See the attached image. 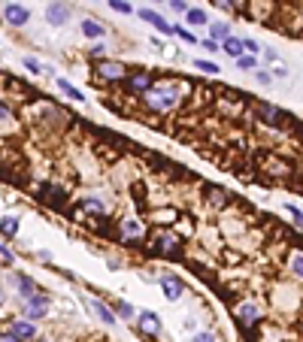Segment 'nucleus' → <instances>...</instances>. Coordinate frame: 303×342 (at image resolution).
Masks as SVG:
<instances>
[{
  "label": "nucleus",
  "instance_id": "f257e3e1",
  "mask_svg": "<svg viewBox=\"0 0 303 342\" xmlns=\"http://www.w3.org/2000/svg\"><path fill=\"white\" fill-rule=\"evenodd\" d=\"M142 97H146V106L155 109V112H170L176 106V94L170 91V88H155V91L142 94Z\"/></svg>",
  "mask_w": 303,
  "mask_h": 342
},
{
  "label": "nucleus",
  "instance_id": "f03ea898",
  "mask_svg": "<svg viewBox=\"0 0 303 342\" xmlns=\"http://www.w3.org/2000/svg\"><path fill=\"white\" fill-rule=\"evenodd\" d=\"M46 312H49V297H46V294H33V297L25 300V315H28V318L37 321V318H43Z\"/></svg>",
  "mask_w": 303,
  "mask_h": 342
},
{
  "label": "nucleus",
  "instance_id": "7ed1b4c3",
  "mask_svg": "<svg viewBox=\"0 0 303 342\" xmlns=\"http://www.w3.org/2000/svg\"><path fill=\"white\" fill-rule=\"evenodd\" d=\"M237 321H240V327H243V330L255 327V324L261 321V312H258V306H252V303L240 306V309H237Z\"/></svg>",
  "mask_w": 303,
  "mask_h": 342
},
{
  "label": "nucleus",
  "instance_id": "20e7f679",
  "mask_svg": "<svg viewBox=\"0 0 303 342\" xmlns=\"http://www.w3.org/2000/svg\"><path fill=\"white\" fill-rule=\"evenodd\" d=\"M97 73L106 82H118V79H124V67L115 61H97Z\"/></svg>",
  "mask_w": 303,
  "mask_h": 342
},
{
  "label": "nucleus",
  "instance_id": "39448f33",
  "mask_svg": "<svg viewBox=\"0 0 303 342\" xmlns=\"http://www.w3.org/2000/svg\"><path fill=\"white\" fill-rule=\"evenodd\" d=\"M139 19L146 22V25H155L161 33H176V27H173V25H167V19H164V15H158L155 9H139Z\"/></svg>",
  "mask_w": 303,
  "mask_h": 342
},
{
  "label": "nucleus",
  "instance_id": "423d86ee",
  "mask_svg": "<svg viewBox=\"0 0 303 342\" xmlns=\"http://www.w3.org/2000/svg\"><path fill=\"white\" fill-rule=\"evenodd\" d=\"M3 15H6V22L15 25V27L28 25V19H30V12H28L25 6H19V3H6V6H3Z\"/></svg>",
  "mask_w": 303,
  "mask_h": 342
},
{
  "label": "nucleus",
  "instance_id": "0eeeda50",
  "mask_svg": "<svg viewBox=\"0 0 303 342\" xmlns=\"http://www.w3.org/2000/svg\"><path fill=\"white\" fill-rule=\"evenodd\" d=\"M46 19H49V25H67V19H70V9H67V3H61V0L49 3V9H46Z\"/></svg>",
  "mask_w": 303,
  "mask_h": 342
},
{
  "label": "nucleus",
  "instance_id": "6e6552de",
  "mask_svg": "<svg viewBox=\"0 0 303 342\" xmlns=\"http://www.w3.org/2000/svg\"><path fill=\"white\" fill-rule=\"evenodd\" d=\"M161 288H164V297L167 300H179L182 297V282L176 279V276H164L161 279Z\"/></svg>",
  "mask_w": 303,
  "mask_h": 342
},
{
  "label": "nucleus",
  "instance_id": "1a4fd4ad",
  "mask_svg": "<svg viewBox=\"0 0 303 342\" xmlns=\"http://www.w3.org/2000/svg\"><path fill=\"white\" fill-rule=\"evenodd\" d=\"M12 333L19 336V339H33V336H37V327H33L30 321L22 318V321H15V324H12Z\"/></svg>",
  "mask_w": 303,
  "mask_h": 342
},
{
  "label": "nucleus",
  "instance_id": "9d476101",
  "mask_svg": "<svg viewBox=\"0 0 303 342\" xmlns=\"http://www.w3.org/2000/svg\"><path fill=\"white\" fill-rule=\"evenodd\" d=\"M221 49L227 52L230 58H243V52H246V43H243V40H237V37H227V40L221 43Z\"/></svg>",
  "mask_w": 303,
  "mask_h": 342
},
{
  "label": "nucleus",
  "instance_id": "9b49d317",
  "mask_svg": "<svg viewBox=\"0 0 303 342\" xmlns=\"http://www.w3.org/2000/svg\"><path fill=\"white\" fill-rule=\"evenodd\" d=\"M139 324H142V330L152 333V336H155V333H161V321L155 318V312H142V315H139Z\"/></svg>",
  "mask_w": 303,
  "mask_h": 342
},
{
  "label": "nucleus",
  "instance_id": "f8f14e48",
  "mask_svg": "<svg viewBox=\"0 0 303 342\" xmlns=\"http://www.w3.org/2000/svg\"><path fill=\"white\" fill-rule=\"evenodd\" d=\"M158 242H161V245H158V251H161V255H173V258H179V242H176L173 237H161Z\"/></svg>",
  "mask_w": 303,
  "mask_h": 342
},
{
  "label": "nucleus",
  "instance_id": "ddd939ff",
  "mask_svg": "<svg viewBox=\"0 0 303 342\" xmlns=\"http://www.w3.org/2000/svg\"><path fill=\"white\" fill-rule=\"evenodd\" d=\"M131 88H134V91H149V88H152V76L149 73H134L131 76Z\"/></svg>",
  "mask_w": 303,
  "mask_h": 342
},
{
  "label": "nucleus",
  "instance_id": "4468645a",
  "mask_svg": "<svg viewBox=\"0 0 303 342\" xmlns=\"http://www.w3.org/2000/svg\"><path fill=\"white\" fill-rule=\"evenodd\" d=\"M82 33H85V37H91V40H100L103 37V25L88 19V22H82Z\"/></svg>",
  "mask_w": 303,
  "mask_h": 342
},
{
  "label": "nucleus",
  "instance_id": "2eb2a0df",
  "mask_svg": "<svg viewBox=\"0 0 303 342\" xmlns=\"http://www.w3.org/2000/svg\"><path fill=\"white\" fill-rule=\"evenodd\" d=\"M261 118L270 121V124H282V121H285V115L276 109V106H261Z\"/></svg>",
  "mask_w": 303,
  "mask_h": 342
},
{
  "label": "nucleus",
  "instance_id": "dca6fc26",
  "mask_svg": "<svg viewBox=\"0 0 303 342\" xmlns=\"http://www.w3.org/2000/svg\"><path fill=\"white\" fill-rule=\"evenodd\" d=\"M58 88H61V91H64V94H67V97H73V100H79V103H82V100H85V94H82V91H79V88H73V85H70V82H67V79H58Z\"/></svg>",
  "mask_w": 303,
  "mask_h": 342
},
{
  "label": "nucleus",
  "instance_id": "f3484780",
  "mask_svg": "<svg viewBox=\"0 0 303 342\" xmlns=\"http://www.w3.org/2000/svg\"><path fill=\"white\" fill-rule=\"evenodd\" d=\"M0 233H6V237H12V233H19V218H12V215H6V218H0Z\"/></svg>",
  "mask_w": 303,
  "mask_h": 342
},
{
  "label": "nucleus",
  "instance_id": "a211bd4d",
  "mask_svg": "<svg viewBox=\"0 0 303 342\" xmlns=\"http://www.w3.org/2000/svg\"><path fill=\"white\" fill-rule=\"evenodd\" d=\"M19 288H22V297L25 300L37 294V285H33V279H28V276H19Z\"/></svg>",
  "mask_w": 303,
  "mask_h": 342
},
{
  "label": "nucleus",
  "instance_id": "6ab92c4d",
  "mask_svg": "<svg viewBox=\"0 0 303 342\" xmlns=\"http://www.w3.org/2000/svg\"><path fill=\"white\" fill-rule=\"evenodd\" d=\"M209 37H212V40H221V43H224V40L230 37V27H227V25H209Z\"/></svg>",
  "mask_w": 303,
  "mask_h": 342
},
{
  "label": "nucleus",
  "instance_id": "aec40b11",
  "mask_svg": "<svg viewBox=\"0 0 303 342\" xmlns=\"http://www.w3.org/2000/svg\"><path fill=\"white\" fill-rule=\"evenodd\" d=\"M94 315L103 321V324H115V315L110 312V309H106V306L103 303H94Z\"/></svg>",
  "mask_w": 303,
  "mask_h": 342
},
{
  "label": "nucleus",
  "instance_id": "412c9836",
  "mask_svg": "<svg viewBox=\"0 0 303 342\" xmlns=\"http://www.w3.org/2000/svg\"><path fill=\"white\" fill-rule=\"evenodd\" d=\"M185 19H188V25L197 27V25H206V12H203V9H188Z\"/></svg>",
  "mask_w": 303,
  "mask_h": 342
},
{
  "label": "nucleus",
  "instance_id": "4be33fe9",
  "mask_svg": "<svg viewBox=\"0 0 303 342\" xmlns=\"http://www.w3.org/2000/svg\"><path fill=\"white\" fill-rule=\"evenodd\" d=\"M291 273L297 279H303V251H294V255H291Z\"/></svg>",
  "mask_w": 303,
  "mask_h": 342
},
{
  "label": "nucleus",
  "instance_id": "5701e85b",
  "mask_svg": "<svg viewBox=\"0 0 303 342\" xmlns=\"http://www.w3.org/2000/svg\"><path fill=\"white\" fill-rule=\"evenodd\" d=\"M237 67L240 70H255V55H248V52H246L243 58H237Z\"/></svg>",
  "mask_w": 303,
  "mask_h": 342
},
{
  "label": "nucleus",
  "instance_id": "b1692460",
  "mask_svg": "<svg viewBox=\"0 0 303 342\" xmlns=\"http://www.w3.org/2000/svg\"><path fill=\"white\" fill-rule=\"evenodd\" d=\"M176 33H179V37L188 43V46H197V37H194V33L191 30H185V27H176Z\"/></svg>",
  "mask_w": 303,
  "mask_h": 342
},
{
  "label": "nucleus",
  "instance_id": "393cba45",
  "mask_svg": "<svg viewBox=\"0 0 303 342\" xmlns=\"http://www.w3.org/2000/svg\"><path fill=\"white\" fill-rule=\"evenodd\" d=\"M110 6H112L115 12H124V15L134 12V9H131V3H124V0H110Z\"/></svg>",
  "mask_w": 303,
  "mask_h": 342
},
{
  "label": "nucleus",
  "instance_id": "a878e982",
  "mask_svg": "<svg viewBox=\"0 0 303 342\" xmlns=\"http://www.w3.org/2000/svg\"><path fill=\"white\" fill-rule=\"evenodd\" d=\"M194 67L203 70V73H219V67H216V64H209V61H194Z\"/></svg>",
  "mask_w": 303,
  "mask_h": 342
},
{
  "label": "nucleus",
  "instance_id": "bb28decb",
  "mask_svg": "<svg viewBox=\"0 0 303 342\" xmlns=\"http://www.w3.org/2000/svg\"><path fill=\"white\" fill-rule=\"evenodd\" d=\"M288 212H291V218H294V224H297V227H303V212H300L297 206H291V203H288Z\"/></svg>",
  "mask_w": 303,
  "mask_h": 342
},
{
  "label": "nucleus",
  "instance_id": "cd10ccee",
  "mask_svg": "<svg viewBox=\"0 0 303 342\" xmlns=\"http://www.w3.org/2000/svg\"><path fill=\"white\" fill-rule=\"evenodd\" d=\"M118 315H121V318H131V315H134V306H131V303H118Z\"/></svg>",
  "mask_w": 303,
  "mask_h": 342
},
{
  "label": "nucleus",
  "instance_id": "c85d7f7f",
  "mask_svg": "<svg viewBox=\"0 0 303 342\" xmlns=\"http://www.w3.org/2000/svg\"><path fill=\"white\" fill-rule=\"evenodd\" d=\"M200 46H203L206 52H219V40H212V37H209V40H203Z\"/></svg>",
  "mask_w": 303,
  "mask_h": 342
},
{
  "label": "nucleus",
  "instance_id": "c756f323",
  "mask_svg": "<svg viewBox=\"0 0 303 342\" xmlns=\"http://www.w3.org/2000/svg\"><path fill=\"white\" fill-rule=\"evenodd\" d=\"M243 43H246V52H248V55H258V52H261L255 40H243Z\"/></svg>",
  "mask_w": 303,
  "mask_h": 342
},
{
  "label": "nucleus",
  "instance_id": "7c9ffc66",
  "mask_svg": "<svg viewBox=\"0 0 303 342\" xmlns=\"http://www.w3.org/2000/svg\"><path fill=\"white\" fill-rule=\"evenodd\" d=\"M25 67L30 70V73H40V64H37V61H33V58H25Z\"/></svg>",
  "mask_w": 303,
  "mask_h": 342
},
{
  "label": "nucleus",
  "instance_id": "2f4dec72",
  "mask_svg": "<svg viewBox=\"0 0 303 342\" xmlns=\"http://www.w3.org/2000/svg\"><path fill=\"white\" fill-rule=\"evenodd\" d=\"M170 6H173V9H176V12H188V6H185V3H182V0H170Z\"/></svg>",
  "mask_w": 303,
  "mask_h": 342
},
{
  "label": "nucleus",
  "instance_id": "473e14b6",
  "mask_svg": "<svg viewBox=\"0 0 303 342\" xmlns=\"http://www.w3.org/2000/svg\"><path fill=\"white\" fill-rule=\"evenodd\" d=\"M0 118H3V121L12 118V112H9V106H6V103H0Z\"/></svg>",
  "mask_w": 303,
  "mask_h": 342
},
{
  "label": "nucleus",
  "instance_id": "72a5a7b5",
  "mask_svg": "<svg viewBox=\"0 0 303 342\" xmlns=\"http://www.w3.org/2000/svg\"><path fill=\"white\" fill-rule=\"evenodd\" d=\"M0 342H22V339H19V336H15L12 330H9V333H3V336H0Z\"/></svg>",
  "mask_w": 303,
  "mask_h": 342
},
{
  "label": "nucleus",
  "instance_id": "f704fd0d",
  "mask_svg": "<svg viewBox=\"0 0 303 342\" xmlns=\"http://www.w3.org/2000/svg\"><path fill=\"white\" fill-rule=\"evenodd\" d=\"M194 342H216V336H212V333H200V336H194Z\"/></svg>",
  "mask_w": 303,
  "mask_h": 342
},
{
  "label": "nucleus",
  "instance_id": "c9c22d12",
  "mask_svg": "<svg viewBox=\"0 0 303 342\" xmlns=\"http://www.w3.org/2000/svg\"><path fill=\"white\" fill-rule=\"evenodd\" d=\"M124 230H128V233H139V224L137 221H128V224H124Z\"/></svg>",
  "mask_w": 303,
  "mask_h": 342
},
{
  "label": "nucleus",
  "instance_id": "e433bc0d",
  "mask_svg": "<svg viewBox=\"0 0 303 342\" xmlns=\"http://www.w3.org/2000/svg\"><path fill=\"white\" fill-rule=\"evenodd\" d=\"M0 255H3V258H6V261H12V251H9V248H6V245H3V242H0Z\"/></svg>",
  "mask_w": 303,
  "mask_h": 342
},
{
  "label": "nucleus",
  "instance_id": "4c0bfd02",
  "mask_svg": "<svg viewBox=\"0 0 303 342\" xmlns=\"http://www.w3.org/2000/svg\"><path fill=\"white\" fill-rule=\"evenodd\" d=\"M255 79H258V82H261V85H270V76H267V73H258V76H255Z\"/></svg>",
  "mask_w": 303,
  "mask_h": 342
},
{
  "label": "nucleus",
  "instance_id": "58836bf2",
  "mask_svg": "<svg viewBox=\"0 0 303 342\" xmlns=\"http://www.w3.org/2000/svg\"><path fill=\"white\" fill-rule=\"evenodd\" d=\"M85 206H91V209H103V203H100V200H85Z\"/></svg>",
  "mask_w": 303,
  "mask_h": 342
},
{
  "label": "nucleus",
  "instance_id": "ea45409f",
  "mask_svg": "<svg viewBox=\"0 0 303 342\" xmlns=\"http://www.w3.org/2000/svg\"><path fill=\"white\" fill-rule=\"evenodd\" d=\"M0 300H3V291H0Z\"/></svg>",
  "mask_w": 303,
  "mask_h": 342
}]
</instances>
